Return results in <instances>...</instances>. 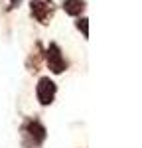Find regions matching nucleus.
<instances>
[{
  "instance_id": "1",
  "label": "nucleus",
  "mask_w": 142,
  "mask_h": 148,
  "mask_svg": "<svg viewBox=\"0 0 142 148\" xmlns=\"http://www.w3.org/2000/svg\"><path fill=\"white\" fill-rule=\"evenodd\" d=\"M22 144L24 148H40L44 144V140L47 136L46 126L42 125L38 119H26L22 123Z\"/></svg>"
},
{
  "instance_id": "2",
  "label": "nucleus",
  "mask_w": 142,
  "mask_h": 148,
  "mask_svg": "<svg viewBox=\"0 0 142 148\" xmlns=\"http://www.w3.org/2000/svg\"><path fill=\"white\" fill-rule=\"evenodd\" d=\"M30 14L36 22H40L42 26H47L55 14V2L53 0H32L30 2Z\"/></svg>"
},
{
  "instance_id": "3",
  "label": "nucleus",
  "mask_w": 142,
  "mask_h": 148,
  "mask_svg": "<svg viewBox=\"0 0 142 148\" xmlns=\"http://www.w3.org/2000/svg\"><path fill=\"white\" fill-rule=\"evenodd\" d=\"M44 57H46L47 67H49V71H51L53 75H61V73L67 69V59L63 57L61 47H59L55 42L49 44V47L44 51Z\"/></svg>"
},
{
  "instance_id": "4",
  "label": "nucleus",
  "mask_w": 142,
  "mask_h": 148,
  "mask_svg": "<svg viewBox=\"0 0 142 148\" xmlns=\"http://www.w3.org/2000/svg\"><path fill=\"white\" fill-rule=\"evenodd\" d=\"M55 93H57V85L49 77H40L38 79V85H36V97L42 107H47L51 105L53 99H55Z\"/></svg>"
},
{
  "instance_id": "5",
  "label": "nucleus",
  "mask_w": 142,
  "mask_h": 148,
  "mask_svg": "<svg viewBox=\"0 0 142 148\" xmlns=\"http://www.w3.org/2000/svg\"><path fill=\"white\" fill-rule=\"evenodd\" d=\"M42 57H44V47L40 42H36L32 53L28 56V61H26V67L30 73H38L40 71V65H42Z\"/></svg>"
},
{
  "instance_id": "6",
  "label": "nucleus",
  "mask_w": 142,
  "mask_h": 148,
  "mask_svg": "<svg viewBox=\"0 0 142 148\" xmlns=\"http://www.w3.org/2000/svg\"><path fill=\"white\" fill-rule=\"evenodd\" d=\"M85 6H87L85 0H63V10H65L67 16H79V14H83Z\"/></svg>"
},
{
  "instance_id": "7",
  "label": "nucleus",
  "mask_w": 142,
  "mask_h": 148,
  "mask_svg": "<svg viewBox=\"0 0 142 148\" xmlns=\"http://www.w3.org/2000/svg\"><path fill=\"white\" fill-rule=\"evenodd\" d=\"M75 28H77V30H79V32L83 34V38H85V40L89 38V20H87L85 16H83V18H77V22H75Z\"/></svg>"
},
{
  "instance_id": "8",
  "label": "nucleus",
  "mask_w": 142,
  "mask_h": 148,
  "mask_svg": "<svg viewBox=\"0 0 142 148\" xmlns=\"http://www.w3.org/2000/svg\"><path fill=\"white\" fill-rule=\"evenodd\" d=\"M20 2H22V0H6V2H4V10H6V12L14 10V8H16Z\"/></svg>"
}]
</instances>
